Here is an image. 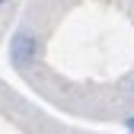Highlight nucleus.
Wrapping results in <instances>:
<instances>
[{
  "label": "nucleus",
  "mask_w": 134,
  "mask_h": 134,
  "mask_svg": "<svg viewBox=\"0 0 134 134\" xmlns=\"http://www.w3.org/2000/svg\"><path fill=\"white\" fill-rule=\"evenodd\" d=\"M125 128H128V134H134V115H131V118H125Z\"/></svg>",
  "instance_id": "2"
},
{
  "label": "nucleus",
  "mask_w": 134,
  "mask_h": 134,
  "mask_svg": "<svg viewBox=\"0 0 134 134\" xmlns=\"http://www.w3.org/2000/svg\"><path fill=\"white\" fill-rule=\"evenodd\" d=\"M131 96H134V80H131Z\"/></svg>",
  "instance_id": "3"
},
{
  "label": "nucleus",
  "mask_w": 134,
  "mask_h": 134,
  "mask_svg": "<svg viewBox=\"0 0 134 134\" xmlns=\"http://www.w3.org/2000/svg\"><path fill=\"white\" fill-rule=\"evenodd\" d=\"M38 51H42V45H38V35L32 29H16L13 32V38H10V64L16 67V70H26V67H32L38 61Z\"/></svg>",
  "instance_id": "1"
}]
</instances>
